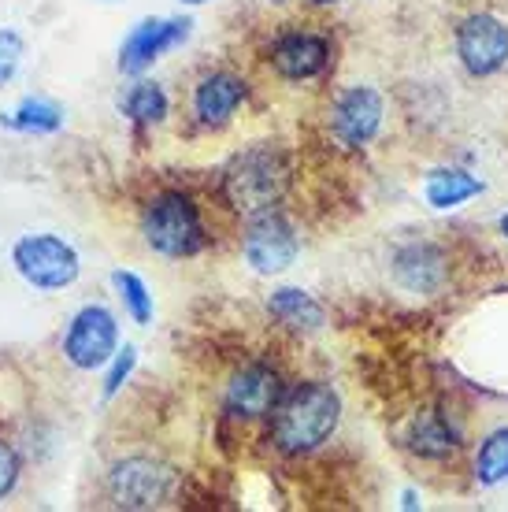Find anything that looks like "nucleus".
<instances>
[{
  "instance_id": "0eeeda50",
  "label": "nucleus",
  "mask_w": 508,
  "mask_h": 512,
  "mask_svg": "<svg viewBox=\"0 0 508 512\" xmlns=\"http://www.w3.org/2000/svg\"><path fill=\"white\" fill-rule=\"evenodd\" d=\"M190 34H193L190 15H182V19H160V15H153V19L134 23V30H130L127 38H123V45H119V60H115L119 75L141 78L156 60H164L167 52H175L178 45H186Z\"/></svg>"
},
{
  "instance_id": "1a4fd4ad",
  "label": "nucleus",
  "mask_w": 508,
  "mask_h": 512,
  "mask_svg": "<svg viewBox=\"0 0 508 512\" xmlns=\"http://www.w3.org/2000/svg\"><path fill=\"white\" fill-rule=\"evenodd\" d=\"M175 487V472L153 457H123L108 472V498L119 509H156Z\"/></svg>"
},
{
  "instance_id": "aec40b11",
  "label": "nucleus",
  "mask_w": 508,
  "mask_h": 512,
  "mask_svg": "<svg viewBox=\"0 0 508 512\" xmlns=\"http://www.w3.org/2000/svg\"><path fill=\"white\" fill-rule=\"evenodd\" d=\"M475 483L486 490L508 483V427H497L494 435L483 438L475 453Z\"/></svg>"
},
{
  "instance_id": "c85d7f7f",
  "label": "nucleus",
  "mask_w": 508,
  "mask_h": 512,
  "mask_svg": "<svg viewBox=\"0 0 508 512\" xmlns=\"http://www.w3.org/2000/svg\"><path fill=\"white\" fill-rule=\"evenodd\" d=\"M275 4H282V0H275Z\"/></svg>"
},
{
  "instance_id": "a211bd4d",
  "label": "nucleus",
  "mask_w": 508,
  "mask_h": 512,
  "mask_svg": "<svg viewBox=\"0 0 508 512\" xmlns=\"http://www.w3.org/2000/svg\"><path fill=\"white\" fill-rule=\"evenodd\" d=\"M0 123L19 130V134L41 138V134H56V130L64 127V108L52 97H23L8 116H0Z\"/></svg>"
},
{
  "instance_id": "ddd939ff",
  "label": "nucleus",
  "mask_w": 508,
  "mask_h": 512,
  "mask_svg": "<svg viewBox=\"0 0 508 512\" xmlns=\"http://www.w3.org/2000/svg\"><path fill=\"white\" fill-rule=\"evenodd\" d=\"M249 97V82L242 75H234L227 67H216L193 82L190 93V112L193 119L208 130H223L230 119L238 116V108Z\"/></svg>"
},
{
  "instance_id": "39448f33",
  "label": "nucleus",
  "mask_w": 508,
  "mask_h": 512,
  "mask_svg": "<svg viewBox=\"0 0 508 512\" xmlns=\"http://www.w3.org/2000/svg\"><path fill=\"white\" fill-rule=\"evenodd\" d=\"M60 353L75 372H101L108 360L119 353V320L108 305H82L67 320V331L60 338Z\"/></svg>"
},
{
  "instance_id": "4468645a",
  "label": "nucleus",
  "mask_w": 508,
  "mask_h": 512,
  "mask_svg": "<svg viewBox=\"0 0 508 512\" xmlns=\"http://www.w3.org/2000/svg\"><path fill=\"white\" fill-rule=\"evenodd\" d=\"M449 268L438 245L431 242H408L394 256V279L405 286L408 294H434L445 282Z\"/></svg>"
},
{
  "instance_id": "cd10ccee",
  "label": "nucleus",
  "mask_w": 508,
  "mask_h": 512,
  "mask_svg": "<svg viewBox=\"0 0 508 512\" xmlns=\"http://www.w3.org/2000/svg\"><path fill=\"white\" fill-rule=\"evenodd\" d=\"M182 4H208V0H182Z\"/></svg>"
},
{
  "instance_id": "f03ea898",
  "label": "nucleus",
  "mask_w": 508,
  "mask_h": 512,
  "mask_svg": "<svg viewBox=\"0 0 508 512\" xmlns=\"http://www.w3.org/2000/svg\"><path fill=\"white\" fill-rule=\"evenodd\" d=\"M286 190H290V160L271 141H260V145L234 153L219 175L223 205L242 219L267 212V208H279Z\"/></svg>"
},
{
  "instance_id": "393cba45",
  "label": "nucleus",
  "mask_w": 508,
  "mask_h": 512,
  "mask_svg": "<svg viewBox=\"0 0 508 512\" xmlns=\"http://www.w3.org/2000/svg\"><path fill=\"white\" fill-rule=\"evenodd\" d=\"M405 509H420V501H416V490H405V501H401Z\"/></svg>"
},
{
  "instance_id": "a878e982",
  "label": "nucleus",
  "mask_w": 508,
  "mask_h": 512,
  "mask_svg": "<svg viewBox=\"0 0 508 512\" xmlns=\"http://www.w3.org/2000/svg\"><path fill=\"white\" fill-rule=\"evenodd\" d=\"M501 234H505V238H508V212H505V216H501Z\"/></svg>"
},
{
  "instance_id": "f3484780",
  "label": "nucleus",
  "mask_w": 508,
  "mask_h": 512,
  "mask_svg": "<svg viewBox=\"0 0 508 512\" xmlns=\"http://www.w3.org/2000/svg\"><path fill=\"white\" fill-rule=\"evenodd\" d=\"M486 186L483 179H475L471 171H460V167H438L423 179V197L427 205L438 208V212H449V208H460L464 201L479 197Z\"/></svg>"
},
{
  "instance_id": "20e7f679",
  "label": "nucleus",
  "mask_w": 508,
  "mask_h": 512,
  "mask_svg": "<svg viewBox=\"0 0 508 512\" xmlns=\"http://www.w3.org/2000/svg\"><path fill=\"white\" fill-rule=\"evenodd\" d=\"M12 268L15 275L38 290V294H64L82 275V256L64 234L30 231L19 234L12 245Z\"/></svg>"
},
{
  "instance_id": "9d476101",
  "label": "nucleus",
  "mask_w": 508,
  "mask_h": 512,
  "mask_svg": "<svg viewBox=\"0 0 508 512\" xmlns=\"http://www.w3.org/2000/svg\"><path fill=\"white\" fill-rule=\"evenodd\" d=\"M386 97L375 86H345L331 104V134L345 149H364L379 138Z\"/></svg>"
},
{
  "instance_id": "f257e3e1",
  "label": "nucleus",
  "mask_w": 508,
  "mask_h": 512,
  "mask_svg": "<svg viewBox=\"0 0 508 512\" xmlns=\"http://www.w3.org/2000/svg\"><path fill=\"white\" fill-rule=\"evenodd\" d=\"M267 438L282 457H308L327 446L342 423V397L323 379H301L282 390L279 405L271 409Z\"/></svg>"
},
{
  "instance_id": "dca6fc26",
  "label": "nucleus",
  "mask_w": 508,
  "mask_h": 512,
  "mask_svg": "<svg viewBox=\"0 0 508 512\" xmlns=\"http://www.w3.org/2000/svg\"><path fill=\"white\" fill-rule=\"evenodd\" d=\"M267 312H271V320H279L282 327H290L297 334H316L327 323L323 305L308 290H301V286H279V290H271Z\"/></svg>"
},
{
  "instance_id": "f8f14e48",
  "label": "nucleus",
  "mask_w": 508,
  "mask_h": 512,
  "mask_svg": "<svg viewBox=\"0 0 508 512\" xmlns=\"http://www.w3.org/2000/svg\"><path fill=\"white\" fill-rule=\"evenodd\" d=\"M282 390H286L282 375L271 364H264V360H253V364H242L238 372L230 375L227 394H223V409H227L230 420H267L271 409L279 405Z\"/></svg>"
},
{
  "instance_id": "5701e85b",
  "label": "nucleus",
  "mask_w": 508,
  "mask_h": 512,
  "mask_svg": "<svg viewBox=\"0 0 508 512\" xmlns=\"http://www.w3.org/2000/svg\"><path fill=\"white\" fill-rule=\"evenodd\" d=\"M26 56V41L19 30H0V90L8 86Z\"/></svg>"
},
{
  "instance_id": "412c9836",
  "label": "nucleus",
  "mask_w": 508,
  "mask_h": 512,
  "mask_svg": "<svg viewBox=\"0 0 508 512\" xmlns=\"http://www.w3.org/2000/svg\"><path fill=\"white\" fill-rule=\"evenodd\" d=\"M112 286H115V294H119V301H123V308H127L130 320L138 323V327H149L156 316V305L138 271H127V268L112 271Z\"/></svg>"
},
{
  "instance_id": "423d86ee",
  "label": "nucleus",
  "mask_w": 508,
  "mask_h": 512,
  "mask_svg": "<svg viewBox=\"0 0 508 512\" xmlns=\"http://www.w3.org/2000/svg\"><path fill=\"white\" fill-rule=\"evenodd\" d=\"M301 253V238L293 231V223L282 216L279 208H267L245 219L242 227V256L256 275H282L293 268V260Z\"/></svg>"
},
{
  "instance_id": "2eb2a0df",
  "label": "nucleus",
  "mask_w": 508,
  "mask_h": 512,
  "mask_svg": "<svg viewBox=\"0 0 508 512\" xmlns=\"http://www.w3.org/2000/svg\"><path fill=\"white\" fill-rule=\"evenodd\" d=\"M460 431L453 423L445 420L442 412H420L416 420H412V431H408V449L423 457V461H449V457H457L460 453Z\"/></svg>"
},
{
  "instance_id": "7ed1b4c3",
  "label": "nucleus",
  "mask_w": 508,
  "mask_h": 512,
  "mask_svg": "<svg viewBox=\"0 0 508 512\" xmlns=\"http://www.w3.org/2000/svg\"><path fill=\"white\" fill-rule=\"evenodd\" d=\"M141 238L156 256H167V260H190L212 242L201 205L182 190H160L145 201Z\"/></svg>"
},
{
  "instance_id": "b1692460",
  "label": "nucleus",
  "mask_w": 508,
  "mask_h": 512,
  "mask_svg": "<svg viewBox=\"0 0 508 512\" xmlns=\"http://www.w3.org/2000/svg\"><path fill=\"white\" fill-rule=\"evenodd\" d=\"M19 479H23V457H19L15 442H8V438L0 435V501L12 498Z\"/></svg>"
},
{
  "instance_id": "4be33fe9",
  "label": "nucleus",
  "mask_w": 508,
  "mask_h": 512,
  "mask_svg": "<svg viewBox=\"0 0 508 512\" xmlns=\"http://www.w3.org/2000/svg\"><path fill=\"white\" fill-rule=\"evenodd\" d=\"M134 368H138V349L134 346H123L112 360H108V372H104V386H101L104 401H112V397L130 383Z\"/></svg>"
},
{
  "instance_id": "9b49d317",
  "label": "nucleus",
  "mask_w": 508,
  "mask_h": 512,
  "mask_svg": "<svg viewBox=\"0 0 508 512\" xmlns=\"http://www.w3.org/2000/svg\"><path fill=\"white\" fill-rule=\"evenodd\" d=\"M267 64L282 82H312L331 67V41L308 26L282 30L267 45Z\"/></svg>"
},
{
  "instance_id": "6ab92c4d",
  "label": "nucleus",
  "mask_w": 508,
  "mask_h": 512,
  "mask_svg": "<svg viewBox=\"0 0 508 512\" xmlns=\"http://www.w3.org/2000/svg\"><path fill=\"white\" fill-rule=\"evenodd\" d=\"M167 112H171V101H167L164 86L153 82V78H138L127 90V97H123V116L130 123H138V127H160Z\"/></svg>"
},
{
  "instance_id": "bb28decb",
  "label": "nucleus",
  "mask_w": 508,
  "mask_h": 512,
  "mask_svg": "<svg viewBox=\"0 0 508 512\" xmlns=\"http://www.w3.org/2000/svg\"><path fill=\"white\" fill-rule=\"evenodd\" d=\"M308 4H319V8H323V4H338V0H308Z\"/></svg>"
},
{
  "instance_id": "6e6552de",
  "label": "nucleus",
  "mask_w": 508,
  "mask_h": 512,
  "mask_svg": "<svg viewBox=\"0 0 508 512\" xmlns=\"http://www.w3.org/2000/svg\"><path fill=\"white\" fill-rule=\"evenodd\" d=\"M457 56L471 78H490L508 67V23L494 12H471L457 26Z\"/></svg>"
}]
</instances>
